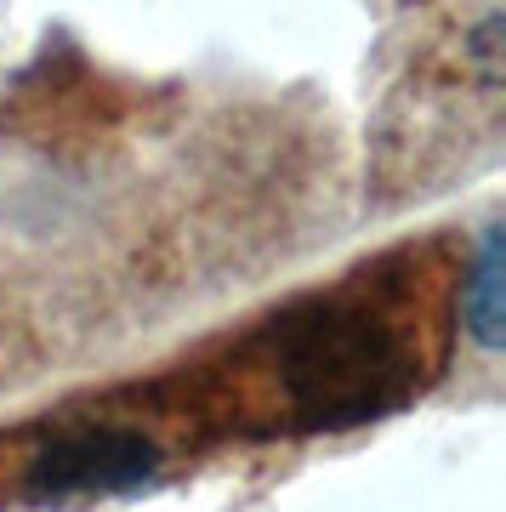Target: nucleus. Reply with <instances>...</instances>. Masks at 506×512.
I'll list each match as a JSON object with an SVG mask.
<instances>
[{"label": "nucleus", "mask_w": 506, "mask_h": 512, "mask_svg": "<svg viewBox=\"0 0 506 512\" xmlns=\"http://www.w3.org/2000/svg\"><path fill=\"white\" fill-rule=\"evenodd\" d=\"M160 444L131 421H74L57 427L23 461V501H80V495H131L160 478Z\"/></svg>", "instance_id": "f03ea898"}, {"label": "nucleus", "mask_w": 506, "mask_h": 512, "mask_svg": "<svg viewBox=\"0 0 506 512\" xmlns=\"http://www.w3.org/2000/svg\"><path fill=\"white\" fill-rule=\"evenodd\" d=\"M461 330L484 353L501 348V330H506V234L501 222H489L478 251H472V268L461 279Z\"/></svg>", "instance_id": "7ed1b4c3"}, {"label": "nucleus", "mask_w": 506, "mask_h": 512, "mask_svg": "<svg viewBox=\"0 0 506 512\" xmlns=\"http://www.w3.org/2000/svg\"><path fill=\"white\" fill-rule=\"evenodd\" d=\"M256 370L290 433H347L404 410L421 387L416 325L381 296L330 291L268 319Z\"/></svg>", "instance_id": "f257e3e1"}]
</instances>
